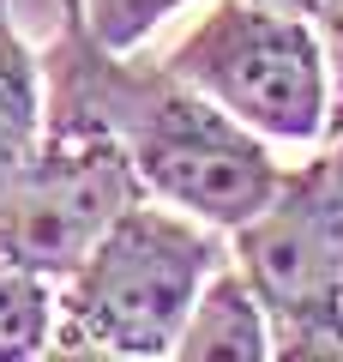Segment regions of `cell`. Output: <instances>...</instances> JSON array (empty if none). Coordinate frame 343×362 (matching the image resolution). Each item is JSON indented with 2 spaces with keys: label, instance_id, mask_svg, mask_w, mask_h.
<instances>
[{
  "label": "cell",
  "instance_id": "obj_7",
  "mask_svg": "<svg viewBox=\"0 0 343 362\" xmlns=\"http://www.w3.org/2000/svg\"><path fill=\"white\" fill-rule=\"evenodd\" d=\"M42 145V66L13 25V0H0V194L25 175Z\"/></svg>",
  "mask_w": 343,
  "mask_h": 362
},
{
  "label": "cell",
  "instance_id": "obj_6",
  "mask_svg": "<svg viewBox=\"0 0 343 362\" xmlns=\"http://www.w3.org/2000/svg\"><path fill=\"white\" fill-rule=\"evenodd\" d=\"M181 362H265L271 356V320L259 308L253 284L241 278V266H217L205 278L199 302H193L187 326L175 338Z\"/></svg>",
  "mask_w": 343,
  "mask_h": 362
},
{
  "label": "cell",
  "instance_id": "obj_9",
  "mask_svg": "<svg viewBox=\"0 0 343 362\" xmlns=\"http://www.w3.org/2000/svg\"><path fill=\"white\" fill-rule=\"evenodd\" d=\"M187 0H78V13H85L90 37L114 54H133L169 13H181Z\"/></svg>",
  "mask_w": 343,
  "mask_h": 362
},
{
  "label": "cell",
  "instance_id": "obj_10",
  "mask_svg": "<svg viewBox=\"0 0 343 362\" xmlns=\"http://www.w3.org/2000/svg\"><path fill=\"white\" fill-rule=\"evenodd\" d=\"M319 42H325V61H331V121H325V139L343 133V0H319Z\"/></svg>",
  "mask_w": 343,
  "mask_h": 362
},
{
  "label": "cell",
  "instance_id": "obj_8",
  "mask_svg": "<svg viewBox=\"0 0 343 362\" xmlns=\"http://www.w3.org/2000/svg\"><path fill=\"white\" fill-rule=\"evenodd\" d=\"M54 338V290L37 272L0 259V362H30Z\"/></svg>",
  "mask_w": 343,
  "mask_h": 362
},
{
  "label": "cell",
  "instance_id": "obj_12",
  "mask_svg": "<svg viewBox=\"0 0 343 362\" xmlns=\"http://www.w3.org/2000/svg\"><path fill=\"white\" fill-rule=\"evenodd\" d=\"M337 151H343V133H337Z\"/></svg>",
  "mask_w": 343,
  "mask_h": 362
},
{
  "label": "cell",
  "instance_id": "obj_11",
  "mask_svg": "<svg viewBox=\"0 0 343 362\" xmlns=\"http://www.w3.org/2000/svg\"><path fill=\"white\" fill-rule=\"evenodd\" d=\"M265 6H283V13H307V18L319 13V0H265Z\"/></svg>",
  "mask_w": 343,
  "mask_h": 362
},
{
  "label": "cell",
  "instance_id": "obj_5",
  "mask_svg": "<svg viewBox=\"0 0 343 362\" xmlns=\"http://www.w3.org/2000/svg\"><path fill=\"white\" fill-rule=\"evenodd\" d=\"M151 194L97 115L42 97V145L0 194V259L61 284L127 206Z\"/></svg>",
  "mask_w": 343,
  "mask_h": 362
},
{
  "label": "cell",
  "instance_id": "obj_2",
  "mask_svg": "<svg viewBox=\"0 0 343 362\" xmlns=\"http://www.w3.org/2000/svg\"><path fill=\"white\" fill-rule=\"evenodd\" d=\"M217 266H229V242H217V223L211 230H205V218L187 223L151 206V194H145L61 278L66 290L54 302L49 350L85 362L175 356V338Z\"/></svg>",
  "mask_w": 343,
  "mask_h": 362
},
{
  "label": "cell",
  "instance_id": "obj_1",
  "mask_svg": "<svg viewBox=\"0 0 343 362\" xmlns=\"http://www.w3.org/2000/svg\"><path fill=\"white\" fill-rule=\"evenodd\" d=\"M42 97L97 115L127 145L151 194L217 230L247 223L283 175L265 139L241 127L229 109H217L199 85H187L169 61H133V54L102 49L78 0H66L61 37L42 54Z\"/></svg>",
  "mask_w": 343,
  "mask_h": 362
},
{
  "label": "cell",
  "instance_id": "obj_3",
  "mask_svg": "<svg viewBox=\"0 0 343 362\" xmlns=\"http://www.w3.org/2000/svg\"><path fill=\"white\" fill-rule=\"evenodd\" d=\"M229 259L271 320L277 362H343V151L277 175L271 199L235 223Z\"/></svg>",
  "mask_w": 343,
  "mask_h": 362
},
{
  "label": "cell",
  "instance_id": "obj_4",
  "mask_svg": "<svg viewBox=\"0 0 343 362\" xmlns=\"http://www.w3.org/2000/svg\"><path fill=\"white\" fill-rule=\"evenodd\" d=\"M187 85L277 145H313L331 121V61L307 13L265 0H217L169 49Z\"/></svg>",
  "mask_w": 343,
  "mask_h": 362
}]
</instances>
